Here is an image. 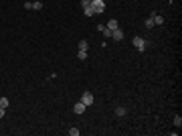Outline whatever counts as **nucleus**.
I'll use <instances>...</instances> for the list:
<instances>
[{"label":"nucleus","instance_id":"nucleus-1","mask_svg":"<svg viewBox=\"0 0 182 136\" xmlns=\"http://www.w3.org/2000/svg\"><path fill=\"white\" fill-rule=\"evenodd\" d=\"M134 47L138 49L140 53H144L146 51V41L142 39V37H134Z\"/></svg>","mask_w":182,"mask_h":136},{"label":"nucleus","instance_id":"nucleus-2","mask_svg":"<svg viewBox=\"0 0 182 136\" xmlns=\"http://www.w3.org/2000/svg\"><path fill=\"white\" fill-rule=\"evenodd\" d=\"M91 6L95 8V12H97V14L105 10V2H103V0H91Z\"/></svg>","mask_w":182,"mask_h":136},{"label":"nucleus","instance_id":"nucleus-3","mask_svg":"<svg viewBox=\"0 0 182 136\" xmlns=\"http://www.w3.org/2000/svg\"><path fill=\"white\" fill-rule=\"evenodd\" d=\"M81 102L85 104V106H91V104H93V93H91V92H85V93L81 96Z\"/></svg>","mask_w":182,"mask_h":136},{"label":"nucleus","instance_id":"nucleus-4","mask_svg":"<svg viewBox=\"0 0 182 136\" xmlns=\"http://www.w3.org/2000/svg\"><path fill=\"white\" fill-rule=\"evenodd\" d=\"M85 108H87V106H85V104H83V102H77L75 106H73V112H75L77 116H81V114L85 112Z\"/></svg>","mask_w":182,"mask_h":136},{"label":"nucleus","instance_id":"nucleus-5","mask_svg":"<svg viewBox=\"0 0 182 136\" xmlns=\"http://www.w3.org/2000/svg\"><path fill=\"white\" fill-rule=\"evenodd\" d=\"M97 31H99V33H103V35H105V39H109V37H111V31L107 29L105 24H97Z\"/></svg>","mask_w":182,"mask_h":136},{"label":"nucleus","instance_id":"nucleus-6","mask_svg":"<svg viewBox=\"0 0 182 136\" xmlns=\"http://www.w3.org/2000/svg\"><path fill=\"white\" fill-rule=\"evenodd\" d=\"M111 37H113V41H121V39H124V31H121V29L111 31Z\"/></svg>","mask_w":182,"mask_h":136},{"label":"nucleus","instance_id":"nucleus-7","mask_svg":"<svg viewBox=\"0 0 182 136\" xmlns=\"http://www.w3.org/2000/svg\"><path fill=\"white\" fill-rule=\"evenodd\" d=\"M83 14H85V16H93V14H97V12H95V8H93V6H85V8H83Z\"/></svg>","mask_w":182,"mask_h":136},{"label":"nucleus","instance_id":"nucleus-8","mask_svg":"<svg viewBox=\"0 0 182 136\" xmlns=\"http://www.w3.org/2000/svg\"><path fill=\"white\" fill-rule=\"evenodd\" d=\"M105 27H107V29H109V31H115V29H120V24H117V20H115V19H111L109 23L105 24Z\"/></svg>","mask_w":182,"mask_h":136},{"label":"nucleus","instance_id":"nucleus-9","mask_svg":"<svg viewBox=\"0 0 182 136\" xmlns=\"http://www.w3.org/2000/svg\"><path fill=\"white\" fill-rule=\"evenodd\" d=\"M87 49H89V43H87L85 39H81L79 41V51H87Z\"/></svg>","mask_w":182,"mask_h":136},{"label":"nucleus","instance_id":"nucleus-10","mask_svg":"<svg viewBox=\"0 0 182 136\" xmlns=\"http://www.w3.org/2000/svg\"><path fill=\"white\" fill-rule=\"evenodd\" d=\"M152 19H154V24H164V16H158L152 12Z\"/></svg>","mask_w":182,"mask_h":136},{"label":"nucleus","instance_id":"nucleus-11","mask_svg":"<svg viewBox=\"0 0 182 136\" xmlns=\"http://www.w3.org/2000/svg\"><path fill=\"white\" fill-rule=\"evenodd\" d=\"M115 116L124 118V116H125V108H124V106H120V108H117V110H115Z\"/></svg>","mask_w":182,"mask_h":136},{"label":"nucleus","instance_id":"nucleus-12","mask_svg":"<svg viewBox=\"0 0 182 136\" xmlns=\"http://www.w3.org/2000/svg\"><path fill=\"white\" fill-rule=\"evenodd\" d=\"M154 27V19H152V14L148 16V19H146V29H152Z\"/></svg>","mask_w":182,"mask_h":136},{"label":"nucleus","instance_id":"nucleus-13","mask_svg":"<svg viewBox=\"0 0 182 136\" xmlns=\"http://www.w3.org/2000/svg\"><path fill=\"white\" fill-rule=\"evenodd\" d=\"M0 108H8V97H0Z\"/></svg>","mask_w":182,"mask_h":136},{"label":"nucleus","instance_id":"nucleus-14","mask_svg":"<svg viewBox=\"0 0 182 136\" xmlns=\"http://www.w3.org/2000/svg\"><path fill=\"white\" fill-rule=\"evenodd\" d=\"M33 8L34 10H41V8H43V2H41V0H34V2H33Z\"/></svg>","mask_w":182,"mask_h":136},{"label":"nucleus","instance_id":"nucleus-15","mask_svg":"<svg viewBox=\"0 0 182 136\" xmlns=\"http://www.w3.org/2000/svg\"><path fill=\"white\" fill-rule=\"evenodd\" d=\"M77 57L81 59V61H85V59H87V51H79V53H77Z\"/></svg>","mask_w":182,"mask_h":136},{"label":"nucleus","instance_id":"nucleus-16","mask_svg":"<svg viewBox=\"0 0 182 136\" xmlns=\"http://www.w3.org/2000/svg\"><path fill=\"white\" fill-rule=\"evenodd\" d=\"M174 124L180 128V126H182V118H180V116H176V118H174Z\"/></svg>","mask_w":182,"mask_h":136},{"label":"nucleus","instance_id":"nucleus-17","mask_svg":"<svg viewBox=\"0 0 182 136\" xmlns=\"http://www.w3.org/2000/svg\"><path fill=\"white\" fill-rule=\"evenodd\" d=\"M69 134H71V136H79V128H71V130H69Z\"/></svg>","mask_w":182,"mask_h":136},{"label":"nucleus","instance_id":"nucleus-18","mask_svg":"<svg viewBox=\"0 0 182 136\" xmlns=\"http://www.w3.org/2000/svg\"><path fill=\"white\" fill-rule=\"evenodd\" d=\"M91 4V0H81V6H83V8H85V6H89Z\"/></svg>","mask_w":182,"mask_h":136},{"label":"nucleus","instance_id":"nucleus-19","mask_svg":"<svg viewBox=\"0 0 182 136\" xmlns=\"http://www.w3.org/2000/svg\"><path fill=\"white\" fill-rule=\"evenodd\" d=\"M4 116H6V110H4V108H0V120H2Z\"/></svg>","mask_w":182,"mask_h":136}]
</instances>
